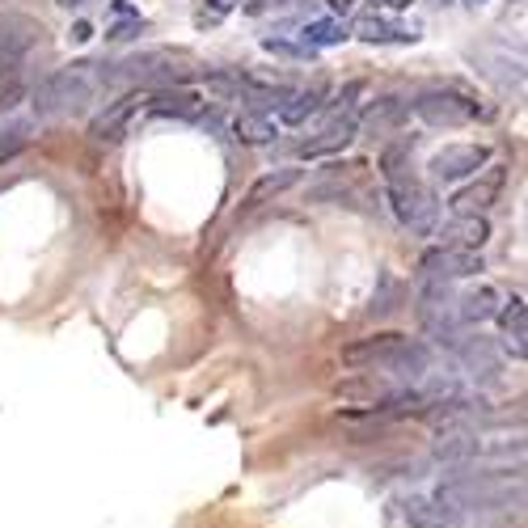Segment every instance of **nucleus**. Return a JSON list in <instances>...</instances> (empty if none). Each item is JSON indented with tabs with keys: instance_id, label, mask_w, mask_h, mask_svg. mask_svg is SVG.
I'll list each match as a JSON object with an SVG mask.
<instances>
[{
	"instance_id": "nucleus-1",
	"label": "nucleus",
	"mask_w": 528,
	"mask_h": 528,
	"mask_svg": "<svg viewBox=\"0 0 528 528\" xmlns=\"http://www.w3.org/2000/svg\"><path fill=\"white\" fill-rule=\"evenodd\" d=\"M385 195H389V207H393V216H398L410 233H431L436 229V212H440V203L436 195H431V186L414 178V169L410 174H398V178H385Z\"/></svg>"
},
{
	"instance_id": "nucleus-2",
	"label": "nucleus",
	"mask_w": 528,
	"mask_h": 528,
	"mask_svg": "<svg viewBox=\"0 0 528 528\" xmlns=\"http://www.w3.org/2000/svg\"><path fill=\"white\" fill-rule=\"evenodd\" d=\"M89 93H93V64L77 60V64H68L60 72H51V77L39 85V93H34V110H39V115H64V110L85 106Z\"/></svg>"
},
{
	"instance_id": "nucleus-3",
	"label": "nucleus",
	"mask_w": 528,
	"mask_h": 528,
	"mask_svg": "<svg viewBox=\"0 0 528 528\" xmlns=\"http://www.w3.org/2000/svg\"><path fill=\"white\" fill-rule=\"evenodd\" d=\"M43 22L30 13H0V77H13L30 60V51L43 43Z\"/></svg>"
},
{
	"instance_id": "nucleus-4",
	"label": "nucleus",
	"mask_w": 528,
	"mask_h": 528,
	"mask_svg": "<svg viewBox=\"0 0 528 528\" xmlns=\"http://www.w3.org/2000/svg\"><path fill=\"white\" fill-rule=\"evenodd\" d=\"M414 115H419L427 127H469L482 119V106L474 98H465L457 89H427L414 102Z\"/></svg>"
},
{
	"instance_id": "nucleus-5",
	"label": "nucleus",
	"mask_w": 528,
	"mask_h": 528,
	"mask_svg": "<svg viewBox=\"0 0 528 528\" xmlns=\"http://www.w3.org/2000/svg\"><path fill=\"white\" fill-rule=\"evenodd\" d=\"M503 182H507V165H486V174H482V178H474L469 186H461V191L448 199L452 216H486L490 207L499 203Z\"/></svg>"
},
{
	"instance_id": "nucleus-6",
	"label": "nucleus",
	"mask_w": 528,
	"mask_h": 528,
	"mask_svg": "<svg viewBox=\"0 0 528 528\" xmlns=\"http://www.w3.org/2000/svg\"><path fill=\"white\" fill-rule=\"evenodd\" d=\"M482 271V250H457V245H436V250H427L419 258V275L423 279H469Z\"/></svg>"
},
{
	"instance_id": "nucleus-7",
	"label": "nucleus",
	"mask_w": 528,
	"mask_h": 528,
	"mask_svg": "<svg viewBox=\"0 0 528 528\" xmlns=\"http://www.w3.org/2000/svg\"><path fill=\"white\" fill-rule=\"evenodd\" d=\"M148 102V93L144 89H131V93H123V98H115L98 119L89 123V136L98 140V144H119L123 136H127V127H131V119L140 115V106Z\"/></svg>"
},
{
	"instance_id": "nucleus-8",
	"label": "nucleus",
	"mask_w": 528,
	"mask_h": 528,
	"mask_svg": "<svg viewBox=\"0 0 528 528\" xmlns=\"http://www.w3.org/2000/svg\"><path fill=\"white\" fill-rule=\"evenodd\" d=\"M486 161H490L486 144H448V148H440V153L431 157V178H436V182H461L469 174H478Z\"/></svg>"
},
{
	"instance_id": "nucleus-9",
	"label": "nucleus",
	"mask_w": 528,
	"mask_h": 528,
	"mask_svg": "<svg viewBox=\"0 0 528 528\" xmlns=\"http://www.w3.org/2000/svg\"><path fill=\"white\" fill-rule=\"evenodd\" d=\"M402 343H406V334H398V330L355 338V343L343 347V364H347V368H385L393 355L402 351Z\"/></svg>"
},
{
	"instance_id": "nucleus-10",
	"label": "nucleus",
	"mask_w": 528,
	"mask_h": 528,
	"mask_svg": "<svg viewBox=\"0 0 528 528\" xmlns=\"http://www.w3.org/2000/svg\"><path fill=\"white\" fill-rule=\"evenodd\" d=\"M360 136V123H355V115H343V119H330L317 136H309V140H300V148H296V157H330V153H343V148Z\"/></svg>"
},
{
	"instance_id": "nucleus-11",
	"label": "nucleus",
	"mask_w": 528,
	"mask_h": 528,
	"mask_svg": "<svg viewBox=\"0 0 528 528\" xmlns=\"http://www.w3.org/2000/svg\"><path fill=\"white\" fill-rule=\"evenodd\" d=\"M499 300L503 296L490 288V284L469 288L465 296L452 300V317H457V326H482V322H490V317L499 313Z\"/></svg>"
},
{
	"instance_id": "nucleus-12",
	"label": "nucleus",
	"mask_w": 528,
	"mask_h": 528,
	"mask_svg": "<svg viewBox=\"0 0 528 528\" xmlns=\"http://www.w3.org/2000/svg\"><path fill=\"white\" fill-rule=\"evenodd\" d=\"M499 330H503V347L524 360V338H528V309H524V296H512L507 305H499Z\"/></svg>"
},
{
	"instance_id": "nucleus-13",
	"label": "nucleus",
	"mask_w": 528,
	"mask_h": 528,
	"mask_svg": "<svg viewBox=\"0 0 528 528\" xmlns=\"http://www.w3.org/2000/svg\"><path fill=\"white\" fill-rule=\"evenodd\" d=\"M444 245H457V250H482L490 241V224L486 216H452L440 233Z\"/></svg>"
},
{
	"instance_id": "nucleus-14",
	"label": "nucleus",
	"mask_w": 528,
	"mask_h": 528,
	"mask_svg": "<svg viewBox=\"0 0 528 528\" xmlns=\"http://www.w3.org/2000/svg\"><path fill=\"white\" fill-rule=\"evenodd\" d=\"M402 119H406V102L402 98H381V102H372L368 115L355 119V123H360L364 136H385V131H393Z\"/></svg>"
},
{
	"instance_id": "nucleus-15",
	"label": "nucleus",
	"mask_w": 528,
	"mask_h": 528,
	"mask_svg": "<svg viewBox=\"0 0 528 528\" xmlns=\"http://www.w3.org/2000/svg\"><path fill=\"white\" fill-rule=\"evenodd\" d=\"M148 106H153V115H174V119H199L203 115L199 93H191V89H161L157 98H148Z\"/></svg>"
},
{
	"instance_id": "nucleus-16",
	"label": "nucleus",
	"mask_w": 528,
	"mask_h": 528,
	"mask_svg": "<svg viewBox=\"0 0 528 528\" xmlns=\"http://www.w3.org/2000/svg\"><path fill=\"white\" fill-rule=\"evenodd\" d=\"M296 182H300V169L296 165H284V169H275V174H262L250 191H245V207H258V203H267L275 195H284V191H292Z\"/></svg>"
},
{
	"instance_id": "nucleus-17",
	"label": "nucleus",
	"mask_w": 528,
	"mask_h": 528,
	"mask_svg": "<svg viewBox=\"0 0 528 528\" xmlns=\"http://www.w3.org/2000/svg\"><path fill=\"white\" fill-rule=\"evenodd\" d=\"M461 364L474 376H490V372L503 368V355H499V347L490 343V338H469V343L461 347Z\"/></svg>"
},
{
	"instance_id": "nucleus-18",
	"label": "nucleus",
	"mask_w": 528,
	"mask_h": 528,
	"mask_svg": "<svg viewBox=\"0 0 528 528\" xmlns=\"http://www.w3.org/2000/svg\"><path fill=\"white\" fill-rule=\"evenodd\" d=\"M355 39H364V43H414L419 34H414L410 26L385 22V17H364V22L355 26Z\"/></svg>"
},
{
	"instance_id": "nucleus-19",
	"label": "nucleus",
	"mask_w": 528,
	"mask_h": 528,
	"mask_svg": "<svg viewBox=\"0 0 528 528\" xmlns=\"http://www.w3.org/2000/svg\"><path fill=\"white\" fill-rule=\"evenodd\" d=\"M322 98H326V89L322 85H313V89H300V93H292V98L279 106V119L284 123H305V119H313L317 110H322Z\"/></svg>"
},
{
	"instance_id": "nucleus-20",
	"label": "nucleus",
	"mask_w": 528,
	"mask_h": 528,
	"mask_svg": "<svg viewBox=\"0 0 528 528\" xmlns=\"http://www.w3.org/2000/svg\"><path fill=\"white\" fill-rule=\"evenodd\" d=\"M233 136L241 144H271L275 140V123L267 115H254V110H245V115L233 119Z\"/></svg>"
},
{
	"instance_id": "nucleus-21",
	"label": "nucleus",
	"mask_w": 528,
	"mask_h": 528,
	"mask_svg": "<svg viewBox=\"0 0 528 528\" xmlns=\"http://www.w3.org/2000/svg\"><path fill=\"white\" fill-rule=\"evenodd\" d=\"M300 39H305L309 51H317V47H338L343 39H351V34H347L343 22H309L305 30H300Z\"/></svg>"
},
{
	"instance_id": "nucleus-22",
	"label": "nucleus",
	"mask_w": 528,
	"mask_h": 528,
	"mask_svg": "<svg viewBox=\"0 0 528 528\" xmlns=\"http://www.w3.org/2000/svg\"><path fill=\"white\" fill-rule=\"evenodd\" d=\"M30 123H9L0 127V161H13L22 148H30Z\"/></svg>"
},
{
	"instance_id": "nucleus-23",
	"label": "nucleus",
	"mask_w": 528,
	"mask_h": 528,
	"mask_svg": "<svg viewBox=\"0 0 528 528\" xmlns=\"http://www.w3.org/2000/svg\"><path fill=\"white\" fill-rule=\"evenodd\" d=\"M26 98H30V85H26V81H9V85H0V115L17 110Z\"/></svg>"
},
{
	"instance_id": "nucleus-24",
	"label": "nucleus",
	"mask_w": 528,
	"mask_h": 528,
	"mask_svg": "<svg viewBox=\"0 0 528 528\" xmlns=\"http://www.w3.org/2000/svg\"><path fill=\"white\" fill-rule=\"evenodd\" d=\"M140 30H144V17H131V22L110 26V34H106V39H110V43H127V39H136Z\"/></svg>"
},
{
	"instance_id": "nucleus-25",
	"label": "nucleus",
	"mask_w": 528,
	"mask_h": 528,
	"mask_svg": "<svg viewBox=\"0 0 528 528\" xmlns=\"http://www.w3.org/2000/svg\"><path fill=\"white\" fill-rule=\"evenodd\" d=\"M279 5H292V0H250V13H262V9H279Z\"/></svg>"
},
{
	"instance_id": "nucleus-26",
	"label": "nucleus",
	"mask_w": 528,
	"mask_h": 528,
	"mask_svg": "<svg viewBox=\"0 0 528 528\" xmlns=\"http://www.w3.org/2000/svg\"><path fill=\"white\" fill-rule=\"evenodd\" d=\"M351 5H355V0H330V9H334V13H351Z\"/></svg>"
},
{
	"instance_id": "nucleus-27",
	"label": "nucleus",
	"mask_w": 528,
	"mask_h": 528,
	"mask_svg": "<svg viewBox=\"0 0 528 528\" xmlns=\"http://www.w3.org/2000/svg\"><path fill=\"white\" fill-rule=\"evenodd\" d=\"M89 34H93V30H89V26H85V22H81V26H77V30H72V39H77V43H85V39H89Z\"/></svg>"
},
{
	"instance_id": "nucleus-28",
	"label": "nucleus",
	"mask_w": 528,
	"mask_h": 528,
	"mask_svg": "<svg viewBox=\"0 0 528 528\" xmlns=\"http://www.w3.org/2000/svg\"><path fill=\"white\" fill-rule=\"evenodd\" d=\"M207 5H212V13H224V9L233 5V0H207Z\"/></svg>"
},
{
	"instance_id": "nucleus-29",
	"label": "nucleus",
	"mask_w": 528,
	"mask_h": 528,
	"mask_svg": "<svg viewBox=\"0 0 528 528\" xmlns=\"http://www.w3.org/2000/svg\"><path fill=\"white\" fill-rule=\"evenodd\" d=\"M385 5H389V9H410L414 0H385Z\"/></svg>"
},
{
	"instance_id": "nucleus-30",
	"label": "nucleus",
	"mask_w": 528,
	"mask_h": 528,
	"mask_svg": "<svg viewBox=\"0 0 528 528\" xmlns=\"http://www.w3.org/2000/svg\"><path fill=\"white\" fill-rule=\"evenodd\" d=\"M60 5H64V9H72V5H85V0H60Z\"/></svg>"
},
{
	"instance_id": "nucleus-31",
	"label": "nucleus",
	"mask_w": 528,
	"mask_h": 528,
	"mask_svg": "<svg viewBox=\"0 0 528 528\" xmlns=\"http://www.w3.org/2000/svg\"><path fill=\"white\" fill-rule=\"evenodd\" d=\"M465 5H474V9H478V5H486V0H465Z\"/></svg>"
},
{
	"instance_id": "nucleus-32",
	"label": "nucleus",
	"mask_w": 528,
	"mask_h": 528,
	"mask_svg": "<svg viewBox=\"0 0 528 528\" xmlns=\"http://www.w3.org/2000/svg\"><path fill=\"white\" fill-rule=\"evenodd\" d=\"M436 5H452V0H436Z\"/></svg>"
}]
</instances>
